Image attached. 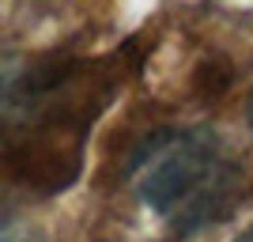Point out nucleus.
Returning a JSON list of instances; mask_svg holds the SVG:
<instances>
[{
    "instance_id": "3",
    "label": "nucleus",
    "mask_w": 253,
    "mask_h": 242,
    "mask_svg": "<svg viewBox=\"0 0 253 242\" xmlns=\"http://www.w3.org/2000/svg\"><path fill=\"white\" fill-rule=\"evenodd\" d=\"M250 125H253V98H250Z\"/></svg>"
},
{
    "instance_id": "2",
    "label": "nucleus",
    "mask_w": 253,
    "mask_h": 242,
    "mask_svg": "<svg viewBox=\"0 0 253 242\" xmlns=\"http://www.w3.org/2000/svg\"><path fill=\"white\" fill-rule=\"evenodd\" d=\"M234 242H253V227H250V231H242V235H238Z\"/></svg>"
},
{
    "instance_id": "1",
    "label": "nucleus",
    "mask_w": 253,
    "mask_h": 242,
    "mask_svg": "<svg viewBox=\"0 0 253 242\" xmlns=\"http://www.w3.org/2000/svg\"><path fill=\"white\" fill-rule=\"evenodd\" d=\"M148 208L189 235L223 220L242 197V167L208 129H159L136 159Z\"/></svg>"
}]
</instances>
